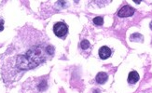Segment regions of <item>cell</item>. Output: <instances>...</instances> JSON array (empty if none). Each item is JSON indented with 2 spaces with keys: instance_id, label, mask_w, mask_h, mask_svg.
Returning a JSON list of instances; mask_svg holds the SVG:
<instances>
[{
  "instance_id": "obj_3",
  "label": "cell",
  "mask_w": 152,
  "mask_h": 93,
  "mask_svg": "<svg viewBox=\"0 0 152 93\" xmlns=\"http://www.w3.org/2000/svg\"><path fill=\"white\" fill-rule=\"evenodd\" d=\"M134 8H132L131 6H124V7H122L120 11L118 12V16L120 17V18H126V17H130V16H132L133 15L134 13Z\"/></svg>"
},
{
  "instance_id": "obj_2",
  "label": "cell",
  "mask_w": 152,
  "mask_h": 93,
  "mask_svg": "<svg viewBox=\"0 0 152 93\" xmlns=\"http://www.w3.org/2000/svg\"><path fill=\"white\" fill-rule=\"evenodd\" d=\"M53 32L56 36L60 37V38H65L67 35V33H68V27H67V25L65 23L59 22L54 24Z\"/></svg>"
},
{
  "instance_id": "obj_11",
  "label": "cell",
  "mask_w": 152,
  "mask_h": 93,
  "mask_svg": "<svg viewBox=\"0 0 152 93\" xmlns=\"http://www.w3.org/2000/svg\"><path fill=\"white\" fill-rule=\"evenodd\" d=\"M149 26H150V29H151V30H152V22L150 23V24H149Z\"/></svg>"
},
{
  "instance_id": "obj_10",
  "label": "cell",
  "mask_w": 152,
  "mask_h": 93,
  "mask_svg": "<svg viewBox=\"0 0 152 93\" xmlns=\"http://www.w3.org/2000/svg\"><path fill=\"white\" fill-rule=\"evenodd\" d=\"M3 29H4V20L0 18V32L3 31Z\"/></svg>"
},
{
  "instance_id": "obj_5",
  "label": "cell",
  "mask_w": 152,
  "mask_h": 93,
  "mask_svg": "<svg viewBox=\"0 0 152 93\" xmlns=\"http://www.w3.org/2000/svg\"><path fill=\"white\" fill-rule=\"evenodd\" d=\"M138 80H139V75H138L137 72H135V71L131 72L128 75V82L130 84H135Z\"/></svg>"
},
{
  "instance_id": "obj_4",
  "label": "cell",
  "mask_w": 152,
  "mask_h": 93,
  "mask_svg": "<svg viewBox=\"0 0 152 93\" xmlns=\"http://www.w3.org/2000/svg\"><path fill=\"white\" fill-rule=\"evenodd\" d=\"M99 56L102 60H107V58H109L111 56V50L110 49L108 48L107 46H102L100 49H99Z\"/></svg>"
},
{
  "instance_id": "obj_6",
  "label": "cell",
  "mask_w": 152,
  "mask_h": 93,
  "mask_svg": "<svg viewBox=\"0 0 152 93\" xmlns=\"http://www.w3.org/2000/svg\"><path fill=\"white\" fill-rule=\"evenodd\" d=\"M107 78H108V75L105 73H104V72L99 73L95 77L97 83H99V84H105V82L107 81Z\"/></svg>"
},
{
  "instance_id": "obj_8",
  "label": "cell",
  "mask_w": 152,
  "mask_h": 93,
  "mask_svg": "<svg viewBox=\"0 0 152 93\" xmlns=\"http://www.w3.org/2000/svg\"><path fill=\"white\" fill-rule=\"evenodd\" d=\"M94 23L99 26V25H102L104 23V20L102 17H96V18L94 19Z\"/></svg>"
},
{
  "instance_id": "obj_7",
  "label": "cell",
  "mask_w": 152,
  "mask_h": 93,
  "mask_svg": "<svg viewBox=\"0 0 152 93\" xmlns=\"http://www.w3.org/2000/svg\"><path fill=\"white\" fill-rule=\"evenodd\" d=\"M131 40L133 41H136V42H139V41H143V36L141 35H139V34H133V35L131 36Z\"/></svg>"
},
{
  "instance_id": "obj_9",
  "label": "cell",
  "mask_w": 152,
  "mask_h": 93,
  "mask_svg": "<svg viewBox=\"0 0 152 93\" xmlns=\"http://www.w3.org/2000/svg\"><path fill=\"white\" fill-rule=\"evenodd\" d=\"M80 46H81L82 49H87L90 46V42L88 40H82L81 43H80Z\"/></svg>"
},
{
  "instance_id": "obj_1",
  "label": "cell",
  "mask_w": 152,
  "mask_h": 93,
  "mask_svg": "<svg viewBox=\"0 0 152 93\" xmlns=\"http://www.w3.org/2000/svg\"><path fill=\"white\" fill-rule=\"evenodd\" d=\"M48 46L44 49L43 46H34L27 51L25 55H22L17 60V66L22 70L31 69L40 64L41 62L46 61L49 52L47 50Z\"/></svg>"
}]
</instances>
